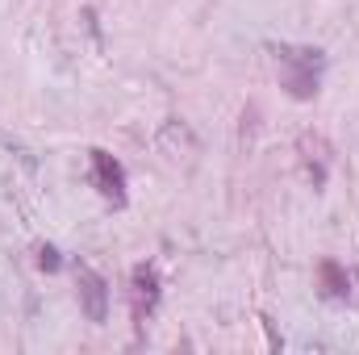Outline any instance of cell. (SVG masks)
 Instances as JSON below:
<instances>
[{
    "instance_id": "6da1fadb",
    "label": "cell",
    "mask_w": 359,
    "mask_h": 355,
    "mask_svg": "<svg viewBox=\"0 0 359 355\" xmlns=\"http://www.w3.org/2000/svg\"><path fill=\"white\" fill-rule=\"evenodd\" d=\"M276 72H280V88L292 100H313L318 88H322L326 51H318V46H276Z\"/></svg>"
},
{
    "instance_id": "8992f818",
    "label": "cell",
    "mask_w": 359,
    "mask_h": 355,
    "mask_svg": "<svg viewBox=\"0 0 359 355\" xmlns=\"http://www.w3.org/2000/svg\"><path fill=\"white\" fill-rule=\"evenodd\" d=\"M38 267H42V272H59V267H63V255H59L55 247H38Z\"/></svg>"
},
{
    "instance_id": "3957f363",
    "label": "cell",
    "mask_w": 359,
    "mask_h": 355,
    "mask_svg": "<svg viewBox=\"0 0 359 355\" xmlns=\"http://www.w3.org/2000/svg\"><path fill=\"white\" fill-rule=\"evenodd\" d=\"M159 297H163V284H159V272L151 264H138L130 272V314L138 326H147L159 309Z\"/></svg>"
},
{
    "instance_id": "277c9868",
    "label": "cell",
    "mask_w": 359,
    "mask_h": 355,
    "mask_svg": "<svg viewBox=\"0 0 359 355\" xmlns=\"http://www.w3.org/2000/svg\"><path fill=\"white\" fill-rule=\"evenodd\" d=\"M76 288H80V309L88 314V322H104L109 318V284L92 272L88 264H80L76 267Z\"/></svg>"
},
{
    "instance_id": "5b68a950",
    "label": "cell",
    "mask_w": 359,
    "mask_h": 355,
    "mask_svg": "<svg viewBox=\"0 0 359 355\" xmlns=\"http://www.w3.org/2000/svg\"><path fill=\"white\" fill-rule=\"evenodd\" d=\"M318 284H322V297H326V301H347V293H351L347 267L334 264V260H322V264H318Z\"/></svg>"
},
{
    "instance_id": "7a4b0ae2",
    "label": "cell",
    "mask_w": 359,
    "mask_h": 355,
    "mask_svg": "<svg viewBox=\"0 0 359 355\" xmlns=\"http://www.w3.org/2000/svg\"><path fill=\"white\" fill-rule=\"evenodd\" d=\"M88 180L92 188L109 201V205H126L130 201V180H126V168L109 155V151H88Z\"/></svg>"
}]
</instances>
